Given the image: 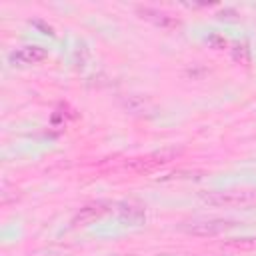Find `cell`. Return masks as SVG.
Wrapping results in <instances>:
<instances>
[{"label":"cell","instance_id":"cell-2","mask_svg":"<svg viewBox=\"0 0 256 256\" xmlns=\"http://www.w3.org/2000/svg\"><path fill=\"white\" fill-rule=\"evenodd\" d=\"M238 222L234 220H224V218H210V220H194V222H186L180 228L186 234H194V236H216L222 232H228L232 228H236Z\"/></svg>","mask_w":256,"mask_h":256},{"label":"cell","instance_id":"cell-3","mask_svg":"<svg viewBox=\"0 0 256 256\" xmlns=\"http://www.w3.org/2000/svg\"><path fill=\"white\" fill-rule=\"evenodd\" d=\"M180 152H182L180 148H162V150H156V152H152V154H148L144 158H136L134 162H130V170L140 172V174L142 172H152V170H156V168L172 162Z\"/></svg>","mask_w":256,"mask_h":256},{"label":"cell","instance_id":"cell-7","mask_svg":"<svg viewBox=\"0 0 256 256\" xmlns=\"http://www.w3.org/2000/svg\"><path fill=\"white\" fill-rule=\"evenodd\" d=\"M226 246H234V248H256V238H236V240H228Z\"/></svg>","mask_w":256,"mask_h":256},{"label":"cell","instance_id":"cell-5","mask_svg":"<svg viewBox=\"0 0 256 256\" xmlns=\"http://www.w3.org/2000/svg\"><path fill=\"white\" fill-rule=\"evenodd\" d=\"M106 212V202H92V204H86L84 208H80V212L74 216V224L78 222H86V220H94L98 218L100 214Z\"/></svg>","mask_w":256,"mask_h":256},{"label":"cell","instance_id":"cell-6","mask_svg":"<svg viewBox=\"0 0 256 256\" xmlns=\"http://www.w3.org/2000/svg\"><path fill=\"white\" fill-rule=\"evenodd\" d=\"M232 56H234V60H238L240 64H248V62H250V52H248L246 44H236V46L232 48Z\"/></svg>","mask_w":256,"mask_h":256},{"label":"cell","instance_id":"cell-4","mask_svg":"<svg viewBox=\"0 0 256 256\" xmlns=\"http://www.w3.org/2000/svg\"><path fill=\"white\" fill-rule=\"evenodd\" d=\"M42 58H46V50L42 46H22L10 54V64L14 66H28L36 64Z\"/></svg>","mask_w":256,"mask_h":256},{"label":"cell","instance_id":"cell-1","mask_svg":"<svg viewBox=\"0 0 256 256\" xmlns=\"http://www.w3.org/2000/svg\"><path fill=\"white\" fill-rule=\"evenodd\" d=\"M202 202H206L208 206H244L256 200V194L250 190H210V192H202L200 194Z\"/></svg>","mask_w":256,"mask_h":256},{"label":"cell","instance_id":"cell-8","mask_svg":"<svg viewBox=\"0 0 256 256\" xmlns=\"http://www.w3.org/2000/svg\"><path fill=\"white\" fill-rule=\"evenodd\" d=\"M208 42L214 46V48H226V38H222V36H218V34H210L208 36Z\"/></svg>","mask_w":256,"mask_h":256}]
</instances>
